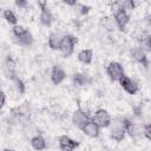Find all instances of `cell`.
<instances>
[{"mask_svg":"<svg viewBox=\"0 0 151 151\" xmlns=\"http://www.w3.org/2000/svg\"><path fill=\"white\" fill-rule=\"evenodd\" d=\"M76 44H77V38H74L71 34H66L61 39L59 50H60V52L63 53L64 57H68V55H71L73 53Z\"/></svg>","mask_w":151,"mask_h":151,"instance_id":"6da1fadb","label":"cell"},{"mask_svg":"<svg viewBox=\"0 0 151 151\" xmlns=\"http://www.w3.org/2000/svg\"><path fill=\"white\" fill-rule=\"evenodd\" d=\"M125 137V130L123 127H114L111 131V138L116 142H122Z\"/></svg>","mask_w":151,"mask_h":151,"instance_id":"2e32d148","label":"cell"},{"mask_svg":"<svg viewBox=\"0 0 151 151\" xmlns=\"http://www.w3.org/2000/svg\"><path fill=\"white\" fill-rule=\"evenodd\" d=\"M119 84H120L122 87H123L127 93H130V94H136L137 91H138V85H137L131 78H129V77H126V76H124V77L119 80Z\"/></svg>","mask_w":151,"mask_h":151,"instance_id":"52a82bcc","label":"cell"},{"mask_svg":"<svg viewBox=\"0 0 151 151\" xmlns=\"http://www.w3.org/2000/svg\"><path fill=\"white\" fill-rule=\"evenodd\" d=\"M103 24H104V27L107 31H114L118 27L117 24H116V21H114V19H112V18H105L104 21H103Z\"/></svg>","mask_w":151,"mask_h":151,"instance_id":"ffe728a7","label":"cell"},{"mask_svg":"<svg viewBox=\"0 0 151 151\" xmlns=\"http://www.w3.org/2000/svg\"><path fill=\"white\" fill-rule=\"evenodd\" d=\"M63 37L59 33H51L48 37V46L52 50H59Z\"/></svg>","mask_w":151,"mask_h":151,"instance_id":"5bb4252c","label":"cell"},{"mask_svg":"<svg viewBox=\"0 0 151 151\" xmlns=\"http://www.w3.org/2000/svg\"><path fill=\"white\" fill-rule=\"evenodd\" d=\"M58 143H59V149L61 151H73L76 147L79 146V143L76 142L74 139L70 138L66 134H63L58 138Z\"/></svg>","mask_w":151,"mask_h":151,"instance_id":"277c9868","label":"cell"},{"mask_svg":"<svg viewBox=\"0 0 151 151\" xmlns=\"http://www.w3.org/2000/svg\"><path fill=\"white\" fill-rule=\"evenodd\" d=\"M140 48L144 52H150L151 51V44H150V35H145L144 38H142L140 40Z\"/></svg>","mask_w":151,"mask_h":151,"instance_id":"44dd1931","label":"cell"},{"mask_svg":"<svg viewBox=\"0 0 151 151\" xmlns=\"http://www.w3.org/2000/svg\"><path fill=\"white\" fill-rule=\"evenodd\" d=\"M31 145L34 150L37 151H41V150H45L46 149V140L44 139V137L41 136H34L32 139H31Z\"/></svg>","mask_w":151,"mask_h":151,"instance_id":"4fadbf2b","label":"cell"},{"mask_svg":"<svg viewBox=\"0 0 151 151\" xmlns=\"http://www.w3.org/2000/svg\"><path fill=\"white\" fill-rule=\"evenodd\" d=\"M91 120H92L99 129H101V127H107V126L110 125V123H111V116H110V113H109L106 110L99 109V110H97V111L94 112V116L92 117Z\"/></svg>","mask_w":151,"mask_h":151,"instance_id":"7a4b0ae2","label":"cell"},{"mask_svg":"<svg viewBox=\"0 0 151 151\" xmlns=\"http://www.w3.org/2000/svg\"><path fill=\"white\" fill-rule=\"evenodd\" d=\"M114 21H116L118 28L124 29V27H125V26L127 25V22L130 21V17H129V14H127L125 11L118 9V11L116 12V14H114Z\"/></svg>","mask_w":151,"mask_h":151,"instance_id":"ba28073f","label":"cell"},{"mask_svg":"<svg viewBox=\"0 0 151 151\" xmlns=\"http://www.w3.org/2000/svg\"><path fill=\"white\" fill-rule=\"evenodd\" d=\"M4 151H13V150H11V149H5Z\"/></svg>","mask_w":151,"mask_h":151,"instance_id":"4316f807","label":"cell"},{"mask_svg":"<svg viewBox=\"0 0 151 151\" xmlns=\"http://www.w3.org/2000/svg\"><path fill=\"white\" fill-rule=\"evenodd\" d=\"M90 120V117L87 116V113L85 111H83L80 107L78 110H76L72 114V122L74 125H77L79 129H81L87 122Z\"/></svg>","mask_w":151,"mask_h":151,"instance_id":"5b68a950","label":"cell"},{"mask_svg":"<svg viewBox=\"0 0 151 151\" xmlns=\"http://www.w3.org/2000/svg\"><path fill=\"white\" fill-rule=\"evenodd\" d=\"M5 103H6V96H5V93L2 91H0V109L4 107Z\"/></svg>","mask_w":151,"mask_h":151,"instance_id":"d4e9b609","label":"cell"},{"mask_svg":"<svg viewBox=\"0 0 151 151\" xmlns=\"http://www.w3.org/2000/svg\"><path fill=\"white\" fill-rule=\"evenodd\" d=\"M106 72H107V76L110 77V79L113 81H119L125 76L123 66L117 61L110 63L106 67Z\"/></svg>","mask_w":151,"mask_h":151,"instance_id":"3957f363","label":"cell"},{"mask_svg":"<svg viewBox=\"0 0 151 151\" xmlns=\"http://www.w3.org/2000/svg\"><path fill=\"white\" fill-rule=\"evenodd\" d=\"M4 70H5V74L7 78L14 80L17 78L15 76V63L12 58H7L6 61H5V66H4Z\"/></svg>","mask_w":151,"mask_h":151,"instance_id":"8fae6325","label":"cell"},{"mask_svg":"<svg viewBox=\"0 0 151 151\" xmlns=\"http://www.w3.org/2000/svg\"><path fill=\"white\" fill-rule=\"evenodd\" d=\"M92 58H93V52L92 50H81L78 53V59L79 61H81L83 64H91L92 63Z\"/></svg>","mask_w":151,"mask_h":151,"instance_id":"9a60e30c","label":"cell"},{"mask_svg":"<svg viewBox=\"0 0 151 151\" xmlns=\"http://www.w3.org/2000/svg\"><path fill=\"white\" fill-rule=\"evenodd\" d=\"M66 78V73L65 71L59 67V66H54L52 68V73H51V79H52V83L54 85H59L61 84Z\"/></svg>","mask_w":151,"mask_h":151,"instance_id":"30bf717a","label":"cell"},{"mask_svg":"<svg viewBox=\"0 0 151 151\" xmlns=\"http://www.w3.org/2000/svg\"><path fill=\"white\" fill-rule=\"evenodd\" d=\"M14 81H15V84H17V90H18V92H19L20 94H22V93L25 92V84H24V81H22L21 79H19L18 77L14 79Z\"/></svg>","mask_w":151,"mask_h":151,"instance_id":"603a6c76","label":"cell"},{"mask_svg":"<svg viewBox=\"0 0 151 151\" xmlns=\"http://www.w3.org/2000/svg\"><path fill=\"white\" fill-rule=\"evenodd\" d=\"M81 131L86 134V136H88V137H91V138H96V137H98L99 136V131H100V129L90 119L83 127H81Z\"/></svg>","mask_w":151,"mask_h":151,"instance_id":"9c48e42d","label":"cell"},{"mask_svg":"<svg viewBox=\"0 0 151 151\" xmlns=\"http://www.w3.org/2000/svg\"><path fill=\"white\" fill-rule=\"evenodd\" d=\"M150 131H151V125L150 124H147V125H145V127H144V131H143V133H144V136L147 138V139H150L151 138V133H150Z\"/></svg>","mask_w":151,"mask_h":151,"instance_id":"cb8c5ba5","label":"cell"},{"mask_svg":"<svg viewBox=\"0 0 151 151\" xmlns=\"http://www.w3.org/2000/svg\"><path fill=\"white\" fill-rule=\"evenodd\" d=\"M26 32H27V29H26L24 26H21V25H15V26L13 27V34H14L17 38L24 35Z\"/></svg>","mask_w":151,"mask_h":151,"instance_id":"7402d4cb","label":"cell"},{"mask_svg":"<svg viewBox=\"0 0 151 151\" xmlns=\"http://www.w3.org/2000/svg\"><path fill=\"white\" fill-rule=\"evenodd\" d=\"M4 18L6 19V21L7 22H9V24H12V25H17V22H18V19H17V17H15V14L13 13V11H11V9H6L5 12H4Z\"/></svg>","mask_w":151,"mask_h":151,"instance_id":"ac0fdd59","label":"cell"},{"mask_svg":"<svg viewBox=\"0 0 151 151\" xmlns=\"http://www.w3.org/2000/svg\"><path fill=\"white\" fill-rule=\"evenodd\" d=\"M132 57L136 61H138L139 64H142L144 67H147L149 66V61H147V57H146V53L140 48V47H137L133 50L132 52Z\"/></svg>","mask_w":151,"mask_h":151,"instance_id":"7c38bea8","label":"cell"},{"mask_svg":"<svg viewBox=\"0 0 151 151\" xmlns=\"http://www.w3.org/2000/svg\"><path fill=\"white\" fill-rule=\"evenodd\" d=\"M38 4L41 7V13H40V21H41V24L45 25V26H51V24L53 21V15H52L51 11L46 7V2L45 1H39Z\"/></svg>","mask_w":151,"mask_h":151,"instance_id":"8992f818","label":"cell"},{"mask_svg":"<svg viewBox=\"0 0 151 151\" xmlns=\"http://www.w3.org/2000/svg\"><path fill=\"white\" fill-rule=\"evenodd\" d=\"M88 81H90V80L86 78L85 74L76 73V74L73 76V83H74V85H77V86H84V85H86Z\"/></svg>","mask_w":151,"mask_h":151,"instance_id":"e0dca14e","label":"cell"},{"mask_svg":"<svg viewBox=\"0 0 151 151\" xmlns=\"http://www.w3.org/2000/svg\"><path fill=\"white\" fill-rule=\"evenodd\" d=\"M15 4H17V6H19V7H25V6L27 5L26 1H17Z\"/></svg>","mask_w":151,"mask_h":151,"instance_id":"484cf974","label":"cell"},{"mask_svg":"<svg viewBox=\"0 0 151 151\" xmlns=\"http://www.w3.org/2000/svg\"><path fill=\"white\" fill-rule=\"evenodd\" d=\"M18 41H19L21 45H31L32 41H33V37H32V34L27 31L24 35H21V37L18 38Z\"/></svg>","mask_w":151,"mask_h":151,"instance_id":"d6986e66","label":"cell"}]
</instances>
